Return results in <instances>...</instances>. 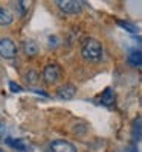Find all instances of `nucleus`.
I'll return each instance as SVG.
<instances>
[{"label":"nucleus","mask_w":142,"mask_h":152,"mask_svg":"<svg viewBox=\"0 0 142 152\" xmlns=\"http://www.w3.org/2000/svg\"><path fill=\"white\" fill-rule=\"evenodd\" d=\"M81 55L87 61H99L102 58V46L96 38H87L81 46Z\"/></svg>","instance_id":"1"},{"label":"nucleus","mask_w":142,"mask_h":152,"mask_svg":"<svg viewBox=\"0 0 142 152\" xmlns=\"http://www.w3.org/2000/svg\"><path fill=\"white\" fill-rule=\"evenodd\" d=\"M17 55V46L11 38H0V56L5 59H12Z\"/></svg>","instance_id":"2"},{"label":"nucleus","mask_w":142,"mask_h":152,"mask_svg":"<svg viewBox=\"0 0 142 152\" xmlns=\"http://www.w3.org/2000/svg\"><path fill=\"white\" fill-rule=\"evenodd\" d=\"M55 3L66 14H78V12H81L83 5H84L80 0H57Z\"/></svg>","instance_id":"3"},{"label":"nucleus","mask_w":142,"mask_h":152,"mask_svg":"<svg viewBox=\"0 0 142 152\" xmlns=\"http://www.w3.org/2000/svg\"><path fill=\"white\" fill-rule=\"evenodd\" d=\"M61 76V69L60 66L57 64H49L44 67V72H43V78L47 84H55Z\"/></svg>","instance_id":"4"},{"label":"nucleus","mask_w":142,"mask_h":152,"mask_svg":"<svg viewBox=\"0 0 142 152\" xmlns=\"http://www.w3.org/2000/svg\"><path fill=\"white\" fill-rule=\"evenodd\" d=\"M52 152H76V146L66 140H54L50 143Z\"/></svg>","instance_id":"5"},{"label":"nucleus","mask_w":142,"mask_h":152,"mask_svg":"<svg viewBox=\"0 0 142 152\" xmlns=\"http://www.w3.org/2000/svg\"><path fill=\"white\" fill-rule=\"evenodd\" d=\"M75 94H76V87L72 85V84L61 85L58 88V91H57V97L58 99H63V100H70Z\"/></svg>","instance_id":"6"},{"label":"nucleus","mask_w":142,"mask_h":152,"mask_svg":"<svg viewBox=\"0 0 142 152\" xmlns=\"http://www.w3.org/2000/svg\"><path fill=\"white\" fill-rule=\"evenodd\" d=\"M132 138L135 142H142V117H136L132 125Z\"/></svg>","instance_id":"7"},{"label":"nucleus","mask_w":142,"mask_h":152,"mask_svg":"<svg viewBox=\"0 0 142 152\" xmlns=\"http://www.w3.org/2000/svg\"><path fill=\"white\" fill-rule=\"evenodd\" d=\"M23 50L29 58H34L38 55V44L34 41V40H24L23 43Z\"/></svg>","instance_id":"8"},{"label":"nucleus","mask_w":142,"mask_h":152,"mask_svg":"<svg viewBox=\"0 0 142 152\" xmlns=\"http://www.w3.org/2000/svg\"><path fill=\"white\" fill-rule=\"evenodd\" d=\"M12 21H14L12 12L3 6H0V26H9Z\"/></svg>","instance_id":"9"},{"label":"nucleus","mask_w":142,"mask_h":152,"mask_svg":"<svg viewBox=\"0 0 142 152\" xmlns=\"http://www.w3.org/2000/svg\"><path fill=\"white\" fill-rule=\"evenodd\" d=\"M99 100H101L102 105H107V107L109 105H113L115 104V93H113L112 88H106V90L101 93Z\"/></svg>","instance_id":"10"},{"label":"nucleus","mask_w":142,"mask_h":152,"mask_svg":"<svg viewBox=\"0 0 142 152\" xmlns=\"http://www.w3.org/2000/svg\"><path fill=\"white\" fill-rule=\"evenodd\" d=\"M128 62L135 67H142V52L141 50H133L128 55Z\"/></svg>","instance_id":"11"},{"label":"nucleus","mask_w":142,"mask_h":152,"mask_svg":"<svg viewBox=\"0 0 142 152\" xmlns=\"http://www.w3.org/2000/svg\"><path fill=\"white\" fill-rule=\"evenodd\" d=\"M118 26H121L122 29H125L127 32H130V34H136L139 31L136 24H133L130 21H124V20H118Z\"/></svg>","instance_id":"12"},{"label":"nucleus","mask_w":142,"mask_h":152,"mask_svg":"<svg viewBox=\"0 0 142 152\" xmlns=\"http://www.w3.org/2000/svg\"><path fill=\"white\" fill-rule=\"evenodd\" d=\"M6 143L11 146V148H14L17 151H24V142L21 140V138H9V140H6Z\"/></svg>","instance_id":"13"},{"label":"nucleus","mask_w":142,"mask_h":152,"mask_svg":"<svg viewBox=\"0 0 142 152\" xmlns=\"http://www.w3.org/2000/svg\"><path fill=\"white\" fill-rule=\"evenodd\" d=\"M26 81H28V84H31V85L37 84V82H38V73H37L35 70L26 72Z\"/></svg>","instance_id":"14"},{"label":"nucleus","mask_w":142,"mask_h":152,"mask_svg":"<svg viewBox=\"0 0 142 152\" xmlns=\"http://www.w3.org/2000/svg\"><path fill=\"white\" fill-rule=\"evenodd\" d=\"M9 88H11V91H14V93H18L21 90V87L17 82H9Z\"/></svg>","instance_id":"15"},{"label":"nucleus","mask_w":142,"mask_h":152,"mask_svg":"<svg viewBox=\"0 0 142 152\" xmlns=\"http://www.w3.org/2000/svg\"><path fill=\"white\" fill-rule=\"evenodd\" d=\"M124 152H136V149H135L133 146H130V148H127V149H125Z\"/></svg>","instance_id":"16"},{"label":"nucleus","mask_w":142,"mask_h":152,"mask_svg":"<svg viewBox=\"0 0 142 152\" xmlns=\"http://www.w3.org/2000/svg\"><path fill=\"white\" fill-rule=\"evenodd\" d=\"M136 40H138V41H139V43L142 44V37H138V38H136Z\"/></svg>","instance_id":"17"},{"label":"nucleus","mask_w":142,"mask_h":152,"mask_svg":"<svg viewBox=\"0 0 142 152\" xmlns=\"http://www.w3.org/2000/svg\"><path fill=\"white\" fill-rule=\"evenodd\" d=\"M0 152H2V149H0Z\"/></svg>","instance_id":"18"}]
</instances>
